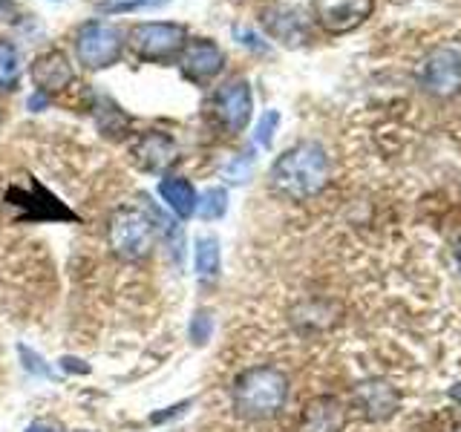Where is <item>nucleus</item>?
<instances>
[{
  "instance_id": "1",
  "label": "nucleus",
  "mask_w": 461,
  "mask_h": 432,
  "mask_svg": "<svg viewBox=\"0 0 461 432\" xmlns=\"http://www.w3.org/2000/svg\"><path fill=\"white\" fill-rule=\"evenodd\" d=\"M329 156L317 141H300L294 148L277 156V162L271 165V187L283 199L303 202L317 196L329 182Z\"/></svg>"
},
{
  "instance_id": "2",
  "label": "nucleus",
  "mask_w": 461,
  "mask_h": 432,
  "mask_svg": "<svg viewBox=\"0 0 461 432\" xmlns=\"http://www.w3.org/2000/svg\"><path fill=\"white\" fill-rule=\"evenodd\" d=\"M234 412L245 421H268L288 400V378L277 366H251L237 374L230 389Z\"/></svg>"
},
{
  "instance_id": "3",
  "label": "nucleus",
  "mask_w": 461,
  "mask_h": 432,
  "mask_svg": "<svg viewBox=\"0 0 461 432\" xmlns=\"http://www.w3.org/2000/svg\"><path fill=\"white\" fill-rule=\"evenodd\" d=\"M156 222L148 211L122 205L110 213L107 220V245L113 256H119L122 263H141L148 259L156 245Z\"/></svg>"
},
{
  "instance_id": "4",
  "label": "nucleus",
  "mask_w": 461,
  "mask_h": 432,
  "mask_svg": "<svg viewBox=\"0 0 461 432\" xmlns=\"http://www.w3.org/2000/svg\"><path fill=\"white\" fill-rule=\"evenodd\" d=\"M130 52L148 64H170L182 55L187 43V29L170 21H144L136 23L127 35Z\"/></svg>"
},
{
  "instance_id": "5",
  "label": "nucleus",
  "mask_w": 461,
  "mask_h": 432,
  "mask_svg": "<svg viewBox=\"0 0 461 432\" xmlns=\"http://www.w3.org/2000/svg\"><path fill=\"white\" fill-rule=\"evenodd\" d=\"M76 52L86 69L93 72L107 69L113 64H119V58L124 52V35L113 23L90 21L76 32Z\"/></svg>"
},
{
  "instance_id": "6",
  "label": "nucleus",
  "mask_w": 461,
  "mask_h": 432,
  "mask_svg": "<svg viewBox=\"0 0 461 432\" xmlns=\"http://www.w3.org/2000/svg\"><path fill=\"white\" fill-rule=\"evenodd\" d=\"M251 110H254V95H251V84L245 78L228 81L211 98L213 122L220 130H225L228 136H237V133H242L245 127H249Z\"/></svg>"
},
{
  "instance_id": "7",
  "label": "nucleus",
  "mask_w": 461,
  "mask_h": 432,
  "mask_svg": "<svg viewBox=\"0 0 461 432\" xmlns=\"http://www.w3.org/2000/svg\"><path fill=\"white\" fill-rule=\"evenodd\" d=\"M424 90L438 98H453L461 93V52L453 47L432 50L421 67Z\"/></svg>"
},
{
  "instance_id": "8",
  "label": "nucleus",
  "mask_w": 461,
  "mask_h": 432,
  "mask_svg": "<svg viewBox=\"0 0 461 432\" xmlns=\"http://www.w3.org/2000/svg\"><path fill=\"white\" fill-rule=\"evenodd\" d=\"M179 144L162 130H144L130 141V162L144 173H165L176 165Z\"/></svg>"
},
{
  "instance_id": "9",
  "label": "nucleus",
  "mask_w": 461,
  "mask_h": 432,
  "mask_svg": "<svg viewBox=\"0 0 461 432\" xmlns=\"http://www.w3.org/2000/svg\"><path fill=\"white\" fill-rule=\"evenodd\" d=\"M179 69L187 81L194 84H208L222 72L225 67V52L220 50V43L211 40V38H196V40H187L182 55L176 58Z\"/></svg>"
},
{
  "instance_id": "10",
  "label": "nucleus",
  "mask_w": 461,
  "mask_h": 432,
  "mask_svg": "<svg viewBox=\"0 0 461 432\" xmlns=\"http://www.w3.org/2000/svg\"><path fill=\"white\" fill-rule=\"evenodd\" d=\"M372 0H312L314 21L331 35H346L372 14Z\"/></svg>"
},
{
  "instance_id": "11",
  "label": "nucleus",
  "mask_w": 461,
  "mask_h": 432,
  "mask_svg": "<svg viewBox=\"0 0 461 432\" xmlns=\"http://www.w3.org/2000/svg\"><path fill=\"white\" fill-rule=\"evenodd\" d=\"M6 199H9L12 208H23L21 220H29V222H47V220L76 222V213H72L67 205H61V202H58L47 187H41L38 182L29 184V191L12 187Z\"/></svg>"
},
{
  "instance_id": "12",
  "label": "nucleus",
  "mask_w": 461,
  "mask_h": 432,
  "mask_svg": "<svg viewBox=\"0 0 461 432\" xmlns=\"http://www.w3.org/2000/svg\"><path fill=\"white\" fill-rule=\"evenodd\" d=\"M76 78V72H72V64L64 50H47L41 52L35 61H32V81H35V93L41 95H58L64 93L67 86Z\"/></svg>"
},
{
  "instance_id": "13",
  "label": "nucleus",
  "mask_w": 461,
  "mask_h": 432,
  "mask_svg": "<svg viewBox=\"0 0 461 432\" xmlns=\"http://www.w3.org/2000/svg\"><path fill=\"white\" fill-rule=\"evenodd\" d=\"M355 410L369 421H386L398 410V392L386 381H364L355 386Z\"/></svg>"
},
{
  "instance_id": "14",
  "label": "nucleus",
  "mask_w": 461,
  "mask_h": 432,
  "mask_svg": "<svg viewBox=\"0 0 461 432\" xmlns=\"http://www.w3.org/2000/svg\"><path fill=\"white\" fill-rule=\"evenodd\" d=\"M263 26L268 29V35L274 40L285 43V47H300L303 40L309 38V26L306 18L292 9V6H271L263 12Z\"/></svg>"
},
{
  "instance_id": "15",
  "label": "nucleus",
  "mask_w": 461,
  "mask_h": 432,
  "mask_svg": "<svg viewBox=\"0 0 461 432\" xmlns=\"http://www.w3.org/2000/svg\"><path fill=\"white\" fill-rule=\"evenodd\" d=\"M346 410L338 398H314L306 403V410L300 415L297 432H343Z\"/></svg>"
},
{
  "instance_id": "16",
  "label": "nucleus",
  "mask_w": 461,
  "mask_h": 432,
  "mask_svg": "<svg viewBox=\"0 0 461 432\" xmlns=\"http://www.w3.org/2000/svg\"><path fill=\"white\" fill-rule=\"evenodd\" d=\"M158 196L167 202V208L176 213L179 220H187V216L196 213V191H194V184L182 176H165L158 182Z\"/></svg>"
},
{
  "instance_id": "17",
  "label": "nucleus",
  "mask_w": 461,
  "mask_h": 432,
  "mask_svg": "<svg viewBox=\"0 0 461 432\" xmlns=\"http://www.w3.org/2000/svg\"><path fill=\"white\" fill-rule=\"evenodd\" d=\"M21 81V52L12 40L0 38V90L9 93Z\"/></svg>"
},
{
  "instance_id": "18",
  "label": "nucleus",
  "mask_w": 461,
  "mask_h": 432,
  "mask_svg": "<svg viewBox=\"0 0 461 432\" xmlns=\"http://www.w3.org/2000/svg\"><path fill=\"white\" fill-rule=\"evenodd\" d=\"M95 122H98V130L104 136L115 139V136H122L124 130H127V115L113 104L110 98H98L95 101Z\"/></svg>"
},
{
  "instance_id": "19",
  "label": "nucleus",
  "mask_w": 461,
  "mask_h": 432,
  "mask_svg": "<svg viewBox=\"0 0 461 432\" xmlns=\"http://www.w3.org/2000/svg\"><path fill=\"white\" fill-rule=\"evenodd\" d=\"M196 274L199 280H216L220 274V242L213 237H202L196 242Z\"/></svg>"
},
{
  "instance_id": "20",
  "label": "nucleus",
  "mask_w": 461,
  "mask_h": 432,
  "mask_svg": "<svg viewBox=\"0 0 461 432\" xmlns=\"http://www.w3.org/2000/svg\"><path fill=\"white\" fill-rule=\"evenodd\" d=\"M225 211H228V194H225V187H208V191H202L196 196V213H199V220H205V222L222 220Z\"/></svg>"
},
{
  "instance_id": "21",
  "label": "nucleus",
  "mask_w": 461,
  "mask_h": 432,
  "mask_svg": "<svg viewBox=\"0 0 461 432\" xmlns=\"http://www.w3.org/2000/svg\"><path fill=\"white\" fill-rule=\"evenodd\" d=\"M251 170H254V153H242L225 167V179L230 184H242V182H249Z\"/></svg>"
},
{
  "instance_id": "22",
  "label": "nucleus",
  "mask_w": 461,
  "mask_h": 432,
  "mask_svg": "<svg viewBox=\"0 0 461 432\" xmlns=\"http://www.w3.org/2000/svg\"><path fill=\"white\" fill-rule=\"evenodd\" d=\"M277 124H280V112L277 110L263 112V119H259L257 133H254V141L259 144V148H268L271 139H274V130H277Z\"/></svg>"
},
{
  "instance_id": "23",
  "label": "nucleus",
  "mask_w": 461,
  "mask_h": 432,
  "mask_svg": "<svg viewBox=\"0 0 461 432\" xmlns=\"http://www.w3.org/2000/svg\"><path fill=\"white\" fill-rule=\"evenodd\" d=\"M211 331H213V317L208 311H196L194 320H191V340L196 346L208 343L211 340Z\"/></svg>"
},
{
  "instance_id": "24",
  "label": "nucleus",
  "mask_w": 461,
  "mask_h": 432,
  "mask_svg": "<svg viewBox=\"0 0 461 432\" xmlns=\"http://www.w3.org/2000/svg\"><path fill=\"white\" fill-rule=\"evenodd\" d=\"M165 4V0H104L101 9L104 12H127V9H141V6H156Z\"/></svg>"
},
{
  "instance_id": "25",
  "label": "nucleus",
  "mask_w": 461,
  "mask_h": 432,
  "mask_svg": "<svg viewBox=\"0 0 461 432\" xmlns=\"http://www.w3.org/2000/svg\"><path fill=\"white\" fill-rule=\"evenodd\" d=\"M234 35L240 38V43L242 47H249V50H254V52H266L268 47L266 43H259V38L251 32V29H242V26H234Z\"/></svg>"
},
{
  "instance_id": "26",
  "label": "nucleus",
  "mask_w": 461,
  "mask_h": 432,
  "mask_svg": "<svg viewBox=\"0 0 461 432\" xmlns=\"http://www.w3.org/2000/svg\"><path fill=\"white\" fill-rule=\"evenodd\" d=\"M21 355L29 360V364H26V369H29V372H38V374H43V378H50V374H52V372H50V366L43 364L41 357H32V352H29L26 346H21Z\"/></svg>"
},
{
  "instance_id": "27",
  "label": "nucleus",
  "mask_w": 461,
  "mask_h": 432,
  "mask_svg": "<svg viewBox=\"0 0 461 432\" xmlns=\"http://www.w3.org/2000/svg\"><path fill=\"white\" fill-rule=\"evenodd\" d=\"M187 407H191V400H182L179 407H170L167 412H158V415H150V421H156V424H162V421H167V418H173V415H182Z\"/></svg>"
},
{
  "instance_id": "28",
  "label": "nucleus",
  "mask_w": 461,
  "mask_h": 432,
  "mask_svg": "<svg viewBox=\"0 0 461 432\" xmlns=\"http://www.w3.org/2000/svg\"><path fill=\"white\" fill-rule=\"evenodd\" d=\"M18 14V4L14 0H0V21H9Z\"/></svg>"
},
{
  "instance_id": "29",
  "label": "nucleus",
  "mask_w": 461,
  "mask_h": 432,
  "mask_svg": "<svg viewBox=\"0 0 461 432\" xmlns=\"http://www.w3.org/2000/svg\"><path fill=\"white\" fill-rule=\"evenodd\" d=\"M26 432H61V429H58L52 421H35V424H29Z\"/></svg>"
},
{
  "instance_id": "30",
  "label": "nucleus",
  "mask_w": 461,
  "mask_h": 432,
  "mask_svg": "<svg viewBox=\"0 0 461 432\" xmlns=\"http://www.w3.org/2000/svg\"><path fill=\"white\" fill-rule=\"evenodd\" d=\"M47 95H41V93H35L32 98H29V110H41V107H47Z\"/></svg>"
},
{
  "instance_id": "31",
  "label": "nucleus",
  "mask_w": 461,
  "mask_h": 432,
  "mask_svg": "<svg viewBox=\"0 0 461 432\" xmlns=\"http://www.w3.org/2000/svg\"><path fill=\"white\" fill-rule=\"evenodd\" d=\"M450 395H453V398H456V400L461 403V383H456V386L450 389Z\"/></svg>"
},
{
  "instance_id": "32",
  "label": "nucleus",
  "mask_w": 461,
  "mask_h": 432,
  "mask_svg": "<svg viewBox=\"0 0 461 432\" xmlns=\"http://www.w3.org/2000/svg\"><path fill=\"white\" fill-rule=\"evenodd\" d=\"M456 259H458V268H461V242H458V248H456Z\"/></svg>"
},
{
  "instance_id": "33",
  "label": "nucleus",
  "mask_w": 461,
  "mask_h": 432,
  "mask_svg": "<svg viewBox=\"0 0 461 432\" xmlns=\"http://www.w3.org/2000/svg\"><path fill=\"white\" fill-rule=\"evenodd\" d=\"M0 119H4V115H0Z\"/></svg>"
}]
</instances>
